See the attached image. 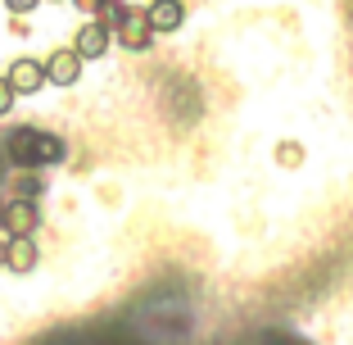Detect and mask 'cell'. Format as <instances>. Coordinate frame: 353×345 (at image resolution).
Masks as SVG:
<instances>
[{"instance_id":"1","label":"cell","mask_w":353,"mask_h":345,"mask_svg":"<svg viewBox=\"0 0 353 345\" xmlns=\"http://www.w3.org/2000/svg\"><path fill=\"white\" fill-rule=\"evenodd\" d=\"M0 227L10 232V236H32V232L41 227V205L37 200H19L14 196L5 209H0Z\"/></svg>"},{"instance_id":"2","label":"cell","mask_w":353,"mask_h":345,"mask_svg":"<svg viewBox=\"0 0 353 345\" xmlns=\"http://www.w3.org/2000/svg\"><path fill=\"white\" fill-rule=\"evenodd\" d=\"M150 41H154V28H150V14L141 10V5H132V14H127V23L118 28V46L132 55L150 50Z\"/></svg>"},{"instance_id":"3","label":"cell","mask_w":353,"mask_h":345,"mask_svg":"<svg viewBox=\"0 0 353 345\" xmlns=\"http://www.w3.org/2000/svg\"><path fill=\"white\" fill-rule=\"evenodd\" d=\"M82 55L73 50V46H59V50L46 55V77H50L54 86H73L77 77H82Z\"/></svg>"},{"instance_id":"4","label":"cell","mask_w":353,"mask_h":345,"mask_svg":"<svg viewBox=\"0 0 353 345\" xmlns=\"http://www.w3.org/2000/svg\"><path fill=\"white\" fill-rule=\"evenodd\" d=\"M5 77H10V86L19 95H37L46 82H50V77H46V59H28V55H23V59H14Z\"/></svg>"},{"instance_id":"5","label":"cell","mask_w":353,"mask_h":345,"mask_svg":"<svg viewBox=\"0 0 353 345\" xmlns=\"http://www.w3.org/2000/svg\"><path fill=\"white\" fill-rule=\"evenodd\" d=\"M37 136H41V127H14L10 141H5V155H10V164L37 168Z\"/></svg>"},{"instance_id":"6","label":"cell","mask_w":353,"mask_h":345,"mask_svg":"<svg viewBox=\"0 0 353 345\" xmlns=\"http://www.w3.org/2000/svg\"><path fill=\"white\" fill-rule=\"evenodd\" d=\"M145 14H150V28L154 32H176L186 23V0H150Z\"/></svg>"},{"instance_id":"7","label":"cell","mask_w":353,"mask_h":345,"mask_svg":"<svg viewBox=\"0 0 353 345\" xmlns=\"http://www.w3.org/2000/svg\"><path fill=\"white\" fill-rule=\"evenodd\" d=\"M109 41H114V32L109 28H100V23H86V28H77V41H73V50L82 55V59H100L104 50H109Z\"/></svg>"},{"instance_id":"8","label":"cell","mask_w":353,"mask_h":345,"mask_svg":"<svg viewBox=\"0 0 353 345\" xmlns=\"http://www.w3.org/2000/svg\"><path fill=\"white\" fill-rule=\"evenodd\" d=\"M37 263H41L37 241H32V236H10V272H23V277H28Z\"/></svg>"},{"instance_id":"9","label":"cell","mask_w":353,"mask_h":345,"mask_svg":"<svg viewBox=\"0 0 353 345\" xmlns=\"http://www.w3.org/2000/svg\"><path fill=\"white\" fill-rule=\"evenodd\" d=\"M127 14H132V5H123V0H104L100 14H95V23H100V28H109V32H118L127 23Z\"/></svg>"},{"instance_id":"10","label":"cell","mask_w":353,"mask_h":345,"mask_svg":"<svg viewBox=\"0 0 353 345\" xmlns=\"http://www.w3.org/2000/svg\"><path fill=\"white\" fill-rule=\"evenodd\" d=\"M59 159H63V141L54 132H41V136H37V168L59 164Z\"/></svg>"},{"instance_id":"11","label":"cell","mask_w":353,"mask_h":345,"mask_svg":"<svg viewBox=\"0 0 353 345\" xmlns=\"http://www.w3.org/2000/svg\"><path fill=\"white\" fill-rule=\"evenodd\" d=\"M14 95H19V91L10 86V77L0 73V118H10V109H14Z\"/></svg>"},{"instance_id":"12","label":"cell","mask_w":353,"mask_h":345,"mask_svg":"<svg viewBox=\"0 0 353 345\" xmlns=\"http://www.w3.org/2000/svg\"><path fill=\"white\" fill-rule=\"evenodd\" d=\"M37 5H41V0H5V10H10V14H32Z\"/></svg>"},{"instance_id":"13","label":"cell","mask_w":353,"mask_h":345,"mask_svg":"<svg viewBox=\"0 0 353 345\" xmlns=\"http://www.w3.org/2000/svg\"><path fill=\"white\" fill-rule=\"evenodd\" d=\"M276 159H281V164H299L303 150H299V146H281V150H276Z\"/></svg>"},{"instance_id":"14","label":"cell","mask_w":353,"mask_h":345,"mask_svg":"<svg viewBox=\"0 0 353 345\" xmlns=\"http://www.w3.org/2000/svg\"><path fill=\"white\" fill-rule=\"evenodd\" d=\"M73 5H77L82 14H100V5H104V0H73Z\"/></svg>"},{"instance_id":"15","label":"cell","mask_w":353,"mask_h":345,"mask_svg":"<svg viewBox=\"0 0 353 345\" xmlns=\"http://www.w3.org/2000/svg\"><path fill=\"white\" fill-rule=\"evenodd\" d=\"M0 268H10V236L0 232Z\"/></svg>"}]
</instances>
